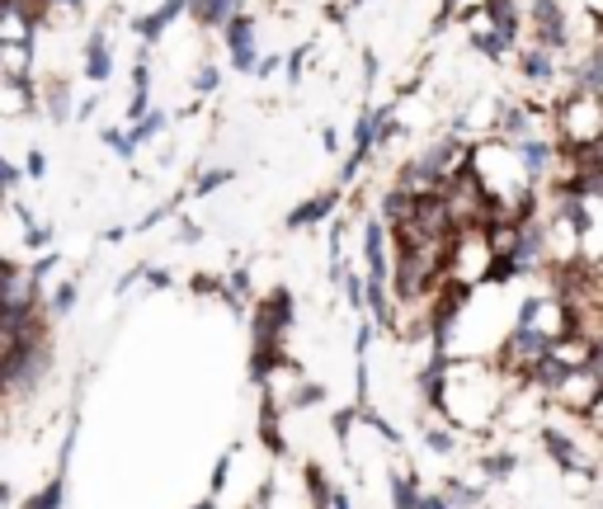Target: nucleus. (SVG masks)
<instances>
[{"label":"nucleus","mask_w":603,"mask_h":509,"mask_svg":"<svg viewBox=\"0 0 603 509\" xmlns=\"http://www.w3.org/2000/svg\"><path fill=\"white\" fill-rule=\"evenodd\" d=\"M552 137L561 142V151H580L603 142V94L599 90H580L566 86L552 100Z\"/></svg>","instance_id":"1"},{"label":"nucleus","mask_w":603,"mask_h":509,"mask_svg":"<svg viewBox=\"0 0 603 509\" xmlns=\"http://www.w3.org/2000/svg\"><path fill=\"white\" fill-rule=\"evenodd\" d=\"M415 509H453L444 491H419V505Z\"/></svg>","instance_id":"42"},{"label":"nucleus","mask_w":603,"mask_h":509,"mask_svg":"<svg viewBox=\"0 0 603 509\" xmlns=\"http://www.w3.org/2000/svg\"><path fill=\"white\" fill-rule=\"evenodd\" d=\"M231 180H236V170H231V166L198 170V174H194V184H189V193H194V199H212V193H217V189H227Z\"/></svg>","instance_id":"24"},{"label":"nucleus","mask_w":603,"mask_h":509,"mask_svg":"<svg viewBox=\"0 0 603 509\" xmlns=\"http://www.w3.org/2000/svg\"><path fill=\"white\" fill-rule=\"evenodd\" d=\"M99 142H105L118 161H137V151H142V147H137V137H132V128H118V123L99 128Z\"/></svg>","instance_id":"23"},{"label":"nucleus","mask_w":603,"mask_h":509,"mask_svg":"<svg viewBox=\"0 0 603 509\" xmlns=\"http://www.w3.org/2000/svg\"><path fill=\"white\" fill-rule=\"evenodd\" d=\"M99 104H105V94H99V90H95V94H86V100L76 104V123H90L95 113H99Z\"/></svg>","instance_id":"39"},{"label":"nucleus","mask_w":603,"mask_h":509,"mask_svg":"<svg viewBox=\"0 0 603 509\" xmlns=\"http://www.w3.org/2000/svg\"><path fill=\"white\" fill-rule=\"evenodd\" d=\"M345 19H349V6H326V24H339V29H345Z\"/></svg>","instance_id":"43"},{"label":"nucleus","mask_w":603,"mask_h":509,"mask_svg":"<svg viewBox=\"0 0 603 509\" xmlns=\"http://www.w3.org/2000/svg\"><path fill=\"white\" fill-rule=\"evenodd\" d=\"M326 509H354V500H349L345 486H335V496H330V505H326Z\"/></svg>","instance_id":"44"},{"label":"nucleus","mask_w":603,"mask_h":509,"mask_svg":"<svg viewBox=\"0 0 603 509\" xmlns=\"http://www.w3.org/2000/svg\"><path fill=\"white\" fill-rule=\"evenodd\" d=\"M217 86H223V67H217V62H198L194 76H189V94H194V100H208V94H217Z\"/></svg>","instance_id":"27"},{"label":"nucleus","mask_w":603,"mask_h":509,"mask_svg":"<svg viewBox=\"0 0 603 509\" xmlns=\"http://www.w3.org/2000/svg\"><path fill=\"white\" fill-rule=\"evenodd\" d=\"M364 6H373V0H349V10H364Z\"/></svg>","instance_id":"50"},{"label":"nucleus","mask_w":603,"mask_h":509,"mask_svg":"<svg viewBox=\"0 0 603 509\" xmlns=\"http://www.w3.org/2000/svg\"><path fill=\"white\" fill-rule=\"evenodd\" d=\"M147 288H156V292H166V288H175V273H170V269H160V265H156V269L147 265Z\"/></svg>","instance_id":"41"},{"label":"nucleus","mask_w":603,"mask_h":509,"mask_svg":"<svg viewBox=\"0 0 603 509\" xmlns=\"http://www.w3.org/2000/svg\"><path fill=\"white\" fill-rule=\"evenodd\" d=\"M43 119L52 128H67L76 119V104H71V81L67 76H48L43 81Z\"/></svg>","instance_id":"14"},{"label":"nucleus","mask_w":603,"mask_h":509,"mask_svg":"<svg viewBox=\"0 0 603 509\" xmlns=\"http://www.w3.org/2000/svg\"><path fill=\"white\" fill-rule=\"evenodd\" d=\"M189 509H217V496H208V500H198V505H189Z\"/></svg>","instance_id":"49"},{"label":"nucleus","mask_w":603,"mask_h":509,"mask_svg":"<svg viewBox=\"0 0 603 509\" xmlns=\"http://www.w3.org/2000/svg\"><path fill=\"white\" fill-rule=\"evenodd\" d=\"M52 241H57V227H52L48 218H38V222H29V227H24V250L43 255V250H52Z\"/></svg>","instance_id":"28"},{"label":"nucleus","mask_w":603,"mask_h":509,"mask_svg":"<svg viewBox=\"0 0 603 509\" xmlns=\"http://www.w3.org/2000/svg\"><path fill=\"white\" fill-rule=\"evenodd\" d=\"M24 6H43V0H24Z\"/></svg>","instance_id":"51"},{"label":"nucleus","mask_w":603,"mask_h":509,"mask_svg":"<svg viewBox=\"0 0 603 509\" xmlns=\"http://www.w3.org/2000/svg\"><path fill=\"white\" fill-rule=\"evenodd\" d=\"M250 345H278V349H288V336H293V326H297V298H293V288H269V292H259L255 307H250Z\"/></svg>","instance_id":"2"},{"label":"nucleus","mask_w":603,"mask_h":509,"mask_svg":"<svg viewBox=\"0 0 603 509\" xmlns=\"http://www.w3.org/2000/svg\"><path fill=\"white\" fill-rule=\"evenodd\" d=\"M123 237H128V227H109V231H105V241H109V246H118Z\"/></svg>","instance_id":"47"},{"label":"nucleus","mask_w":603,"mask_h":509,"mask_svg":"<svg viewBox=\"0 0 603 509\" xmlns=\"http://www.w3.org/2000/svg\"><path fill=\"white\" fill-rule=\"evenodd\" d=\"M240 458V443H231L223 458H217V467H212V477H208V496H223V486L231 481V462Z\"/></svg>","instance_id":"30"},{"label":"nucleus","mask_w":603,"mask_h":509,"mask_svg":"<svg viewBox=\"0 0 603 509\" xmlns=\"http://www.w3.org/2000/svg\"><path fill=\"white\" fill-rule=\"evenodd\" d=\"M284 67H288V57H284V52H265V57H259V71H255V81H269V76H278Z\"/></svg>","instance_id":"38"},{"label":"nucleus","mask_w":603,"mask_h":509,"mask_svg":"<svg viewBox=\"0 0 603 509\" xmlns=\"http://www.w3.org/2000/svg\"><path fill=\"white\" fill-rule=\"evenodd\" d=\"M179 14H189V0H160L156 10H147V14H137L132 19V33H137V43H160V38H166V29L175 24Z\"/></svg>","instance_id":"10"},{"label":"nucleus","mask_w":603,"mask_h":509,"mask_svg":"<svg viewBox=\"0 0 603 509\" xmlns=\"http://www.w3.org/2000/svg\"><path fill=\"white\" fill-rule=\"evenodd\" d=\"M57 265H62V255H57V250H43V255H33V265H29V269H33V279H38V283H48L52 273H57Z\"/></svg>","instance_id":"36"},{"label":"nucleus","mask_w":603,"mask_h":509,"mask_svg":"<svg viewBox=\"0 0 603 509\" xmlns=\"http://www.w3.org/2000/svg\"><path fill=\"white\" fill-rule=\"evenodd\" d=\"M462 435H467V429H457L448 420H425V425H419V443H425L434 458H457L462 448H467V439H462Z\"/></svg>","instance_id":"13"},{"label":"nucleus","mask_w":603,"mask_h":509,"mask_svg":"<svg viewBox=\"0 0 603 509\" xmlns=\"http://www.w3.org/2000/svg\"><path fill=\"white\" fill-rule=\"evenodd\" d=\"M0 76H38V43H0Z\"/></svg>","instance_id":"18"},{"label":"nucleus","mask_w":603,"mask_h":509,"mask_svg":"<svg viewBox=\"0 0 603 509\" xmlns=\"http://www.w3.org/2000/svg\"><path fill=\"white\" fill-rule=\"evenodd\" d=\"M320 147L335 151V147H339V132H335V128H326V132H320Z\"/></svg>","instance_id":"46"},{"label":"nucleus","mask_w":603,"mask_h":509,"mask_svg":"<svg viewBox=\"0 0 603 509\" xmlns=\"http://www.w3.org/2000/svg\"><path fill=\"white\" fill-rule=\"evenodd\" d=\"M444 496L453 509H486L491 500V481H462V477H444Z\"/></svg>","instance_id":"17"},{"label":"nucleus","mask_w":603,"mask_h":509,"mask_svg":"<svg viewBox=\"0 0 603 509\" xmlns=\"http://www.w3.org/2000/svg\"><path fill=\"white\" fill-rule=\"evenodd\" d=\"M48 29L43 6H24V0H0V43H38Z\"/></svg>","instance_id":"8"},{"label":"nucleus","mask_w":603,"mask_h":509,"mask_svg":"<svg viewBox=\"0 0 603 509\" xmlns=\"http://www.w3.org/2000/svg\"><path fill=\"white\" fill-rule=\"evenodd\" d=\"M179 246H198V241H204V227H198L194 218H179V237H175Z\"/></svg>","instance_id":"40"},{"label":"nucleus","mask_w":603,"mask_h":509,"mask_svg":"<svg viewBox=\"0 0 603 509\" xmlns=\"http://www.w3.org/2000/svg\"><path fill=\"white\" fill-rule=\"evenodd\" d=\"M80 302V279H62L52 292H48V311H52V321H67L71 311Z\"/></svg>","instance_id":"25"},{"label":"nucleus","mask_w":603,"mask_h":509,"mask_svg":"<svg viewBox=\"0 0 603 509\" xmlns=\"http://www.w3.org/2000/svg\"><path fill=\"white\" fill-rule=\"evenodd\" d=\"M113 19L105 14L99 24L86 33V48H80V76H86L90 86H109L113 81V67H118V57H113Z\"/></svg>","instance_id":"4"},{"label":"nucleus","mask_w":603,"mask_h":509,"mask_svg":"<svg viewBox=\"0 0 603 509\" xmlns=\"http://www.w3.org/2000/svg\"><path fill=\"white\" fill-rule=\"evenodd\" d=\"M476 472H481V481L500 486V481H510L518 472V458L510 453V448H486V453L476 458Z\"/></svg>","instance_id":"19"},{"label":"nucleus","mask_w":603,"mask_h":509,"mask_svg":"<svg viewBox=\"0 0 603 509\" xmlns=\"http://www.w3.org/2000/svg\"><path fill=\"white\" fill-rule=\"evenodd\" d=\"M24 174H29V184H43L48 180V151L43 147H29L24 151Z\"/></svg>","instance_id":"33"},{"label":"nucleus","mask_w":603,"mask_h":509,"mask_svg":"<svg viewBox=\"0 0 603 509\" xmlns=\"http://www.w3.org/2000/svg\"><path fill=\"white\" fill-rule=\"evenodd\" d=\"M339 199H345V189H339V184L320 189V193H312V199H302L297 208H288L284 227H288V231H312V227H330V222H335V212H339Z\"/></svg>","instance_id":"9"},{"label":"nucleus","mask_w":603,"mask_h":509,"mask_svg":"<svg viewBox=\"0 0 603 509\" xmlns=\"http://www.w3.org/2000/svg\"><path fill=\"white\" fill-rule=\"evenodd\" d=\"M166 132H170V113H166V109H156V104H151L147 119H137V123H132L137 147H151L156 137H166Z\"/></svg>","instance_id":"26"},{"label":"nucleus","mask_w":603,"mask_h":509,"mask_svg":"<svg viewBox=\"0 0 603 509\" xmlns=\"http://www.w3.org/2000/svg\"><path fill=\"white\" fill-rule=\"evenodd\" d=\"M24 166H14V161H0V184H6V199H14L19 189H24Z\"/></svg>","instance_id":"35"},{"label":"nucleus","mask_w":603,"mask_h":509,"mask_svg":"<svg viewBox=\"0 0 603 509\" xmlns=\"http://www.w3.org/2000/svg\"><path fill=\"white\" fill-rule=\"evenodd\" d=\"M537 443L547 448V458L561 467V472H571V477H599L594 458H590L585 448H580L561 425H537Z\"/></svg>","instance_id":"7"},{"label":"nucleus","mask_w":603,"mask_h":509,"mask_svg":"<svg viewBox=\"0 0 603 509\" xmlns=\"http://www.w3.org/2000/svg\"><path fill=\"white\" fill-rule=\"evenodd\" d=\"M326 382H302L297 387V397H293V410H316V406H326Z\"/></svg>","instance_id":"32"},{"label":"nucleus","mask_w":603,"mask_h":509,"mask_svg":"<svg viewBox=\"0 0 603 509\" xmlns=\"http://www.w3.org/2000/svg\"><path fill=\"white\" fill-rule=\"evenodd\" d=\"M566 86H580V90H599L603 94V33L594 38V43L575 57V62L566 67Z\"/></svg>","instance_id":"11"},{"label":"nucleus","mask_w":603,"mask_h":509,"mask_svg":"<svg viewBox=\"0 0 603 509\" xmlns=\"http://www.w3.org/2000/svg\"><path fill=\"white\" fill-rule=\"evenodd\" d=\"M302 491H307L312 509H326L330 496H335V481L326 477V467H320V462H302Z\"/></svg>","instance_id":"21"},{"label":"nucleus","mask_w":603,"mask_h":509,"mask_svg":"<svg viewBox=\"0 0 603 509\" xmlns=\"http://www.w3.org/2000/svg\"><path fill=\"white\" fill-rule=\"evenodd\" d=\"M223 48H227V67L236 76H255L259 71V14L255 10H240L231 24L223 29Z\"/></svg>","instance_id":"3"},{"label":"nucleus","mask_w":603,"mask_h":509,"mask_svg":"<svg viewBox=\"0 0 603 509\" xmlns=\"http://www.w3.org/2000/svg\"><path fill=\"white\" fill-rule=\"evenodd\" d=\"M19 509H67V472H52L29 500H19Z\"/></svg>","instance_id":"22"},{"label":"nucleus","mask_w":603,"mask_h":509,"mask_svg":"<svg viewBox=\"0 0 603 509\" xmlns=\"http://www.w3.org/2000/svg\"><path fill=\"white\" fill-rule=\"evenodd\" d=\"M240 10H246V0H189V19L204 33H223Z\"/></svg>","instance_id":"12"},{"label":"nucleus","mask_w":603,"mask_h":509,"mask_svg":"<svg viewBox=\"0 0 603 509\" xmlns=\"http://www.w3.org/2000/svg\"><path fill=\"white\" fill-rule=\"evenodd\" d=\"M137 283H147V265H132V269L123 273V279L113 283V298H128V292H132Z\"/></svg>","instance_id":"37"},{"label":"nucleus","mask_w":603,"mask_h":509,"mask_svg":"<svg viewBox=\"0 0 603 509\" xmlns=\"http://www.w3.org/2000/svg\"><path fill=\"white\" fill-rule=\"evenodd\" d=\"M590 368H594L599 382H603V345H594V359H590Z\"/></svg>","instance_id":"48"},{"label":"nucleus","mask_w":603,"mask_h":509,"mask_svg":"<svg viewBox=\"0 0 603 509\" xmlns=\"http://www.w3.org/2000/svg\"><path fill=\"white\" fill-rule=\"evenodd\" d=\"M514 62H518V76H524V86L528 90H547V86H556L561 76H566V57H556L547 43H537V38H528L524 48L514 52Z\"/></svg>","instance_id":"6"},{"label":"nucleus","mask_w":603,"mask_h":509,"mask_svg":"<svg viewBox=\"0 0 603 509\" xmlns=\"http://www.w3.org/2000/svg\"><path fill=\"white\" fill-rule=\"evenodd\" d=\"M43 113V81L38 76H0V119L24 123Z\"/></svg>","instance_id":"5"},{"label":"nucleus","mask_w":603,"mask_h":509,"mask_svg":"<svg viewBox=\"0 0 603 509\" xmlns=\"http://www.w3.org/2000/svg\"><path fill=\"white\" fill-rule=\"evenodd\" d=\"M312 48H316V43H307V48H293V52H288V67H284L288 86H302V71H307V62H312Z\"/></svg>","instance_id":"34"},{"label":"nucleus","mask_w":603,"mask_h":509,"mask_svg":"<svg viewBox=\"0 0 603 509\" xmlns=\"http://www.w3.org/2000/svg\"><path fill=\"white\" fill-rule=\"evenodd\" d=\"M486 14H491V24H495L500 33L514 38V43L524 48V24H528V10L518 6V0H491Z\"/></svg>","instance_id":"15"},{"label":"nucleus","mask_w":603,"mask_h":509,"mask_svg":"<svg viewBox=\"0 0 603 509\" xmlns=\"http://www.w3.org/2000/svg\"><path fill=\"white\" fill-rule=\"evenodd\" d=\"M259 443L269 448L274 458H288V439H284V410H274V406H259Z\"/></svg>","instance_id":"20"},{"label":"nucleus","mask_w":603,"mask_h":509,"mask_svg":"<svg viewBox=\"0 0 603 509\" xmlns=\"http://www.w3.org/2000/svg\"><path fill=\"white\" fill-rule=\"evenodd\" d=\"M179 199H185V193H179ZM179 199H166V203H156V208H147L142 218H137V227L132 231H151V227H160V222H170L175 212H179Z\"/></svg>","instance_id":"31"},{"label":"nucleus","mask_w":603,"mask_h":509,"mask_svg":"<svg viewBox=\"0 0 603 509\" xmlns=\"http://www.w3.org/2000/svg\"><path fill=\"white\" fill-rule=\"evenodd\" d=\"M419 491H425V486H419V472L411 467H387V496H392V509H415L419 505Z\"/></svg>","instance_id":"16"},{"label":"nucleus","mask_w":603,"mask_h":509,"mask_svg":"<svg viewBox=\"0 0 603 509\" xmlns=\"http://www.w3.org/2000/svg\"><path fill=\"white\" fill-rule=\"evenodd\" d=\"M373 81H377V57L364 48V86H373Z\"/></svg>","instance_id":"45"},{"label":"nucleus","mask_w":603,"mask_h":509,"mask_svg":"<svg viewBox=\"0 0 603 509\" xmlns=\"http://www.w3.org/2000/svg\"><path fill=\"white\" fill-rule=\"evenodd\" d=\"M486 6H491V0H438V14L453 19V24H467V19L481 14Z\"/></svg>","instance_id":"29"}]
</instances>
